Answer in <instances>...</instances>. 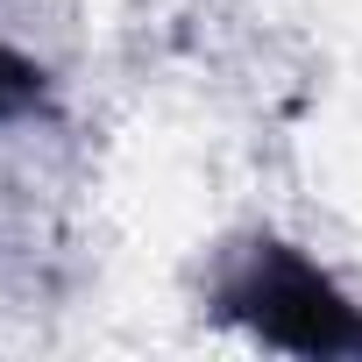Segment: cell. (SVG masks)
I'll use <instances>...</instances> for the list:
<instances>
[{"instance_id":"1","label":"cell","mask_w":362,"mask_h":362,"mask_svg":"<svg viewBox=\"0 0 362 362\" xmlns=\"http://www.w3.org/2000/svg\"><path fill=\"white\" fill-rule=\"evenodd\" d=\"M228 320H249L263 341L298 348V355H355L362 348V313L291 249L256 242L249 270L228 284Z\"/></svg>"}]
</instances>
